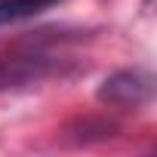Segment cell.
Instances as JSON below:
<instances>
[{
	"instance_id": "7a4b0ae2",
	"label": "cell",
	"mask_w": 157,
	"mask_h": 157,
	"mask_svg": "<svg viewBox=\"0 0 157 157\" xmlns=\"http://www.w3.org/2000/svg\"><path fill=\"white\" fill-rule=\"evenodd\" d=\"M56 3H62V0H0V25L31 19V16H37Z\"/></svg>"
},
{
	"instance_id": "6da1fadb",
	"label": "cell",
	"mask_w": 157,
	"mask_h": 157,
	"mask_svg": "<svg viewBox=\"0 0 157 157\" xmlns=\"http://www.w3.org/2000/svg\"><path fill=\"white\" fill-rule=\"evenodd\" d=\"M99 99L117 108H139L142 102L151 99V77L139 71H120L111 80H105V86L99 90Z\"/></svg>"
}]
</instances>
